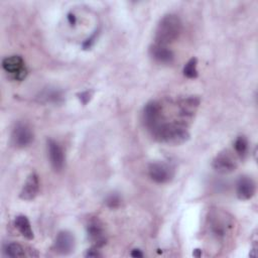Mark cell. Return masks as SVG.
Returning a JSON list of instances; mask_svg holds the SVG:
<instances>
[{
	"label": "cell",
	"instance_id": "1",
	"mask_svg": "<svg viewBox=\"0 0 258 258\" xmlns=\"http://www.w3.org/2000/svg\"><path fill=\"white\" fill-rule=\"evenodd\" d=\"M156 140L169 145H180L189 138L188 130L182 122L162 123L152 134Z\"/></svg>",
	"mask_w": 258,
	"mask_h": 258
},
{
	"label": "cell",
	"instance_id": "2",
	"mask_svg": "<svg viewBox=\"0 0 258 258\" xmlns=\"http://www.w3.org/2000/svg\"><path fill=\"white\" fill-rule=\"evenodd\" d=\"M182 30V23L178 16L168 14L161 18L155 30V42L167 45L175 41Z\"/></svg>",
	"mask_w": 258,
	"mask_h": 258
},
{
	"label": "cell",
	"instance_id": "3",
	"mask_svg": "<svg viewBox=\"0 0 258 258\" xmlns=\"http://www.w3.org/2000/svg\"><path fill=\"white\" fill-rule=\"evenodd\" d=\"M208 220L211 232L218 239L225 238L234 226L233 218L227 212L220 209L211 210Z\"/></svg>",
	"mask_w": 258,
	"mask_h": 258
},
{
	"label": "cell",
	"instance_id": "4",
	"mask_svg": "<svg viewBox=\"0 0 258 258\" xmlns=\"http://www.w3.org/2000/svg\"><path fill=\"white\" fill-rule=\"evenodd\" d=\"M142 121L146 129L152 134L163 122L162 107L157 101L148 102L142 112Z\"/></svg>",
	"mask_w": 258,
	"mask_h": 258
},
{
	"label": "cell",
	"instance_id": "5",
	"mask_svg": "<svg viewBox=\"0 0 258 258\" xmlns=\"http://www.w3.org/2000/svg\"><path fill=\"white\" fill-rule=\"evenodd\" d=\"M2 68L14 81H23L27 76V69L20 55H10L3 58Z\"/></svg>",
	"mask_w": 258,
	"mask_h": 258
},
{
	"label": "cell",
	"instance_id": "6",
	"mask_svg": "<svg viewBox=\"0 0 258 258\" xmlns=\"http://www.w3.org/2000/svg\"><path fill=\"white\" fill-rule=\"evenodd\" d=\"M33 140V132L30 126L26 123H17L11 133L12 144L17 148H24L28 146Z\"/></svg>",
	"mask_w": 258,
	"mask_h": 258
},
{
	"label": "cell",
	"instance_id": "7",
	"mask_svg": "<svg viewBox=\"0 0 258 258\" xmlns=\"http://www.w3.org/2000/svg\"><path fill=\"white\" fill-rule=\"evenodd\" d=\"M150 178L157 183H165L173 177V168L164 162H153L148 167Z\"/></svg>",
	"mask_w": 258,
	"mask_h": 258
},
{
	"label": "cell",
	"instance_id": "8",
	"mask_svg": "<svg viewBox=\"0 0 258 258\" xmlns=\"http://www.w3.org/2000/svg\"><path fill=\"white\" fill-rule=\"evenodd\" d=\"M75 238L68 231H60L55 237L53 243V250L60 255H68L74 251Z\"/></svg>",
	"mask_w": 258,
	"mask_h": 258
},
{
	"label": "cell",
	"instance_id": "9",
	"mask_svg": "<svg viewBox=\"0 0 258 258\" xmlns=\"http://www.w3.org/2000/svg\"><path fill=\"white\" fill-rule=\"evenodd\" d=\"M47 153L52 168L59 171L64 165V153L60 145L52 139L47 140Z\"/></svg>",
	"mask_w": 258,
	"mask_h": 258
},
{
	"label": "cell",
	"instance_id": "10",
	"mask_svg": "<svg viewBox=\"0 0 258 258\" xmlns=\"http://www.w3.org/2000/svg\"><path fill=\"white\" fill-rule=\"evenodd\" d=\"M149 54L156 62L162 64H170L174 59V54L167 45L156 42L149 47Z\"/></svg>",
	"mask_w": 258,
	"mask_h": 258
},
{
	"label": "cell",
	"instance_id": "11",
	"mask_svg": "<svg viewBox=\"0 0 258 258\" xmlns=\"http://www.w3.org/2000/svg\"><path fill=\"white\" fill-rule=\"evenodd\" d=\"M236 166V161L229 152H221L213 160V167L219 173H230L235 170Z\"/></svg>",
	"mask_w": 258,
	"mask_h": 258
},
{
	"label": "cell",
	"instance_id": "12",
	"mask_svg": "<svg viewBox=\"0 0 258 258\" xmlns=\"http://www.w3.org/2000/svg\"><path fill=\"white\" fill-rule=\"evenodd\" d=\"M256 191L255 181L249 176H241L237 181V197L242 201L250 200Z\"/></svg>",
	"mask_w": 258,
	"mask_h": 258
},
{
	"label": "cell",
	"instance_id": "13",
	"mask_svg": "<svg viewBox=\"0 0 258 258\" xmlns=\"http://www.w3.org/2000/svg\"><path fill=\"white\" fill-rule=\"evenodd\" d=\"M38 191H39L38 176L35 173H31L25 180L19 197L24 201H31L37 196Z\"/></svg>",
	"mask_w": 258,
	"mask_h": 258
},
{
	"label": "cell",
	"instance_id": "14",
	"mask_svg": "<svg viewBox=\"0 0 258 258\" xmlns=\"http://www.w3.org/2000/svg\"><path fill=\"white\" fill-rule=\"evenodd\" d=\"M87 233L89 239L96 245V247H101L106 243L105 232L99 220H93L89 223L87 227Z\"/></svg>",
	"mask_w": 258,
	"mask_h": 258
},
{
	"label": "cell",
	"instance_id": "15",
	"mask_svg": "<svg viewBox=\"0 0 258 258\" xmlns=\"http://www.w3.org/2000/svg\"><path fill=\"white\" fill-rule=\"evenodd\" d=\"M200 105V98L196 96H189L183 98L178 103V114L182 118H191Z\"/></svg>",
	"mask_w": 258,
	"mask_h": 258
},
{
	"label": "cell",
	"instance_id": "16",
	"mask_svg": "<svg viewBox=\"0 0 258 258\" xmlns=\"http://www.w3.org/2000/svg\"><path fill=\"white\" fill-rule=\"evenodd\" d=\"M14 225L24 238H26L28 240L33 239V231L31 229L29 220L25 216H23V215L17 216L14 220Z\"/></svg>",
	"mask_w": 258,
	"mask_h": 258
},
{
	"label": "cell",
	"instance_id": "17",
	"mask_svg": "<svg viewBox=\"0 0 258 258\" xmlns=\"http://www.w3.org/2000/svg\"><path fill=\"white\" fill-rule=\"evenodd\" d=\"M248 140L245 136H238L234 142V148L236 153L241 157L244 158L248 153Z\"/></svg>",
	"mask_w": 258,
	"mask_h": 258
},
{
	"label": "cell",
	"instance_id": "18",
	"mask_svg": "<svg viewBox=\"0 0 258 258\" xmlns=\"http://www.w3.org/2000/svg\"><path fill=\"white\" fill-rule=\"evenodd\" d=\"M4 252L9 257H23L25 255L23 247L18 243H9L5 246Z\"/></svg>",
	"mask_w": 258,
	"mask_h": 258
},
{
	"label": "cell",
	"instance_id": "19",
	"mask_svg": "<svg viewBox=\"0 0 258 258\" xmlns=\"http://www.w3.org/2000/svg\"><path fill=\"white\" fill-rule=\"evenodd\" d=\"M198 59L196 57H191L183 67L182 73L188 79H196L199 75L198 73Z\"/></svg>",
	"mask_w": 258,
	"mask_h": 258
},
{
	"label": "cell",
	"instance_id": "20",
	"mask_svg": "<svg viewBox=\"0 0 258 258\" xmlns=\"http://www.w3.org/2000/svg\"><path fill=\"white\" fill-rule=\"evenodd\" d=\"M121 204V200H120V197L116 194H112L110 195L107 199H106V205L111 208V209H115V208H118Z\"/></svg>",
	"mask_w": 258,
	"mask_h": 258
},
{
	"label": "cell",
	"instance_id": "21",
	"mask_svg": "<svg viewBox=\"0 0 258 258\" xmlns=\"http://www.w3.org/2000/svg\"><path fill=\"white\" fill-rule=\"evenodd\" d=\"M79 96H80L79 98H80V100L83 102V104H87V103L90 101V99H91L92 93L89 92V91H86V92L81 93Z\"/></svg>",
	"mask_w": 258,
	"mask_h": 258
},
{
	"label": "cell",
	"instance_id": "22",
	"mask_svg": "<svg viewBox=\"0 0 258 258\" xmlns=\"http://www.w3.org/2000/svg\"><path fill=\"white\" fill-rule=\"evenodd\" d=\"M85 256L86 257H100V256H102V254L99 253L97 249H91V250L87 251Z\"/></svg>",
	"mask_w": 258,
	"mask_h": 258
},
{
	"label": "cell",
	"instance_id": "23",
	"mask_svg": "<svg viewBox=\"0 0 258 258\" xmlns=\"http://www.w3.org/2000/svg\"><path fill=\"white\" fill-rule=\"evenodd\" d=\"M130 255H131L132 257H137V258L143 257V253H142L141 250H139V249H134V250H132L131 253H130Z\"/></svg>",
	"mask_w": 258,
	"mask_h": 258
},
{
	"label": "cell",
	"instance_id": "24",
	"mask_svg": "<svg viewBox=\"0 0 258 258\" xmlns=\"http://www.w3.org/2000/svg\"><path fill=\"white\" fill-rule=\"evenodd\" d=\"M68 20H69V22H70L71 25H75L76 22H77L76 16H75L73 13H69V14H68Z\"/></svg>",
	"mask_w": 258,
	"mask_h": 258
},
{
	"label": "cell",
	"instance_id": "25",
	"mask_svg": "<svg viewBox=\"0 0 258 258\" xmlns=\"http://www.w3.org/2000/svg\"><path fill=\"white\" fill-rule=\"evenodd\" d=\"M202 255V251L200 250V249H196L195 251H194V256H196V257H200Z\"/></svg>",
	"mask_w": 258,
	"mask_h": 258
}]
</instances>
